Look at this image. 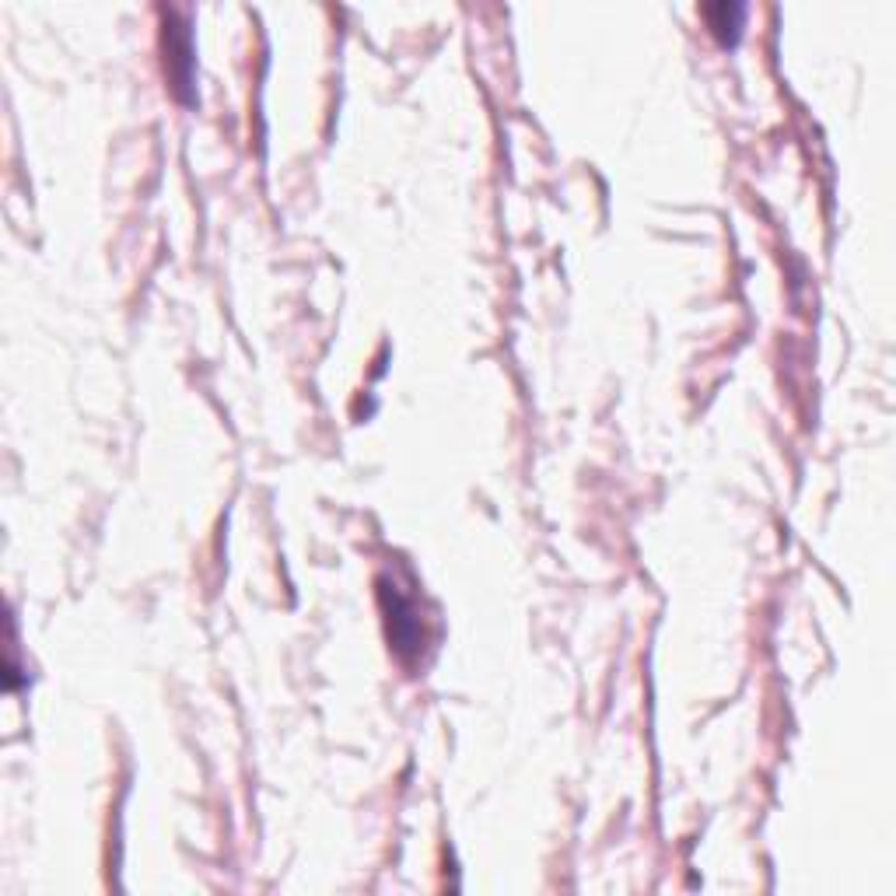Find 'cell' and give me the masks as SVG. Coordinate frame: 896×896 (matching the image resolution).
Here are the masks:
<instances>
[{"label": "cell", "mask_w": 896, "mask_h": 896, "mask_svg": "<svg viewBox=\"0 0 896 896\" xmlns=\"http://www.w3.org/2000/svg\"><path fill=\"white\" fill-rule=\"evenodd\" d=\"M704 14L711 18V28L721 35V39H735L742 14H746V7H742V4H711V7H704Z\"/></svg>", "instance_id": "obj_2"}, {"label": "cell", "mask_w": 896, "mask_h": 896, "mask_svg": "<svg viewBox=\"0 0 896 896\" xmlns=\"http://www.w3.org/2000/svg\"><path fill=\"white\" fill-rule=\"evenodd\" d=\"M382 592L392 595V606L385 602V609H389V634H392V641H396V648L406 651V648H413V644H420V623H417V616H413L410 599H403L399 588L389 585V581H382Z\"/></svg>", "instance_id": "obj_1"}]
</instances>
